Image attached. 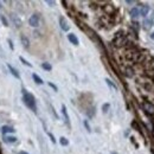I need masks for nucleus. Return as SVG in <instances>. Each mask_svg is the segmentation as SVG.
<instances>
[{"label":"nucleus","instance_id":"f257e3e1","mask_svg":"<svg viewBox=\"0 0 154 154\" xmlns=\"http://www.w3.org/2000/svg\"><path fill=\"white\" fill-rule=\"evenodd\" d=\"M23 101L24 103L27 106V108H30L32 112H37V106H36V100L32 94L27 93L25 89H23Z\"/></svg>","mask_w":154,"mask_h":154},{"label":"nucleus","instance_id":"ddd939ff","mask_svg":"<svg viewBox=\"0 0 154 154\" xmlns=\"http://www.w3.org/2000/svg\"><path fill=\"white\" fill-rule=\"evenodd\" d=\"M11 18H12L13 23L16 24V26H17V27H19L20 25H21V21H20V20L18 19V17H17L16 14H12V16H11Z\"/></svg>","mask_w":154,"mask_h":154},{"label":"nucleus","instance_id":"20e7f679","mask_svg":"<svg viewBox=\"0 0 154 154\" xmlns=\"http://www.w3.org/2000/svg\"><path fill=\"white\" fill-rule=\"evenodd\" d=\"M139 12H140V16L141 17H146L148 14V12H149V7L147 5H141L139 7Z\"/></svg>","mask_w":154,"mask_h":154},{"label":"nucleus","instance_id":"b1692460","mask_svg":"<svg viewBox=\"0 0 154 154\" xmlns=\"http://www.w3.org/2000/svg\"><path fill=\"white\" fill-rule=\"evenodd\" d=\"M84 125H85V127H87L88 132H90V127H89V125H88V122H87V121H84Z\"/></svg>","mask_w":154,"mask_h":154},{"label":"nucleus","instance_id":"f03ea898","mask_svg":"<svg viewBox=\"0 0 154 154\" xmlns=\"http://www.w3.org/2000/svg\"><path fill=\"white\" fill-rule=\"evenodd\" d=\"M29 24L32 27H38L39 26V16L38 14H32L29 19Z\"/></svg>","mask_w":154,"mask_h":154},{"label":"nucleus","instance_id":"39448f33","mask_svg":"<svg viewBox=\"0 0 154 154\" xmlns=\"http://www.w3.org/2000/svg\"><path fill=\"white\" fill-rule=\"evenodd\" d=\"M1 133L4 135L8 134V133H14V128L11 127V126H4V127L1 128Z\"/></svg>","mask_w":154,"mask_h":154},{"label":"nucleus","instance_id":"412c9836","mask_svg":"<svg viewBox=\"0 0 154 154\" xmlns=\"http://www.w3.org/2000/svg\"><path fill=\"white\" fill-rule=\"evenodd\" d=\"M0 19H1V23H2L5 26H8V23H7V19L5 18V16H0Z\"/></svg>","mask_w":154,"mask_h":154},{"label":"nucleus","instance_id":"9b49d317","mask_svg":"<svg viewBox=\"0 0 154 154\" xmlns=\"http://www.w3.org/2000/svg\"><path fill=\"white\" fill-rule=\"evenodd\" d=\"M62 113H63V115H64V119H65L66 125L69 126V115H68V112H66V107H65L64 104L62 106Z\"/></svg>","mask_w":154,"mask_h":154},{"label":"nucleus","instance_id":"4be33fe9","mask_svg":"<svg viewBox=\"0 0 154 154\" xmlns=\"http://www.w3.org/2000/svg\"><path fill=\"white\" fill-rule=\"evenodd\" d=\"M106 82H107V84H108V85H110L112 88H114V89H116V85L114 84V83H113V82H112V81H109V79L107 78V79H106Z\"/></svg>","mask_w":154,"mask_h":154},{"label":"nucleus","instance_id":"9d476101","mask_svg":"<svg viewBox=\"0 0 154 154\" xmlns=\"http://www.w3.org/2000/svg\"><path fill=\"white\" fill-rule=\"evenodd\" d=\"M20 39H21V44H23V46H25L26 49H29V46H30L29 38H27L26 36H21V37H20Z\"/></svg>","mask_w":154,"mask_h":154},{"label":"nucleus","instance_id":"c85d7f7f","mask_svg":"<svg viewBox=\"0 0 154 154\" xmlns=\"http://www.w3.org/2000/svg\"><path fill=\"white\" fill-rule=\"evenodd\" d=\"M151 38H152V39H153V40H154V32H153V33H152V35H151Z\"/></svg>","mask_w":154,"mask_h":154},{"label":"nucleus","instance_id":"4468645a","mask_svg":"<svg viewBox=\"0 0 154 154\" xmlns=\"http://www.w3.org/2000/svg\"><path fill=\"white\" fill-rule=\"evenodd\" d=\"M32 78H33V81H35L37 84H43V83H44V82H43V79H42L37 74H33V75H32Z\"/></svg>","mask_w":154,"mask_h":154},{"label":"nucleus","instance_id":"7ed1b4c3","mask_svg":"<svg viewBox=\"0 0 154 154\" xmlns=\"http://www.w3.org/2000/svg\"><path fill=\"white\" fill-rule=\"evenodd\" d=\"M59 24H60V29H62L63 31H69L70 26H69L68 21L65 20V18H64V17H60V18H59Z\"/></svg>","mask_w":154,"mask_h":154},{"label":"nucleus","instance_id":"f8f14e48","mask_svg":"<svg viewBox=\"0 0 154 154\" xmlns=\"http://www.w3.org/2000/svg\"><path fill=\"white\" fill-rule=\"evenodd\" d=\"M143 25H145V27H146V29H149V27L154 26L152 18H147V19H145V21H143Z\"/></svg>","mask_w":154,"mask_h":154},{"label":"nucleus","instance_id":"393cba45","mask_svg":"<svg viewBox=\"0 0 154 154\" xmlns=\"http://www.w3.org/2000/svg\"><path fill=\"white\" fill-rule=\"evenodd\" d=\"M8 44H10V48H11V50H13V45H12V40H11V39H8Z\"/></svg>","mask_w":154,"mask_h":154},{"label":"nucleus","instance_id":"6e6552de","mask_svg":"<svg viewBox=\"0 0 154 154\" xmlns=\"http://www.w3.org/2000/svg\"><path fill=\"white\" fill-rule=\"evenodd\" d=\"M68 39H69V40L71 42V44H74V45H78V44H79V40H78V38H77L74 33L68 35Z\"/></svg>","mask_w":154,"mask_h":154},{"label":"nucleus","instance_id":"2eb2a0df","mask_svg":"<svg viewBox=\"0 0 154 154\" xmlns=\"http://www.w3.org/2000/svg\"><path fill=\"white\" fill-rule=\"evenodd\" d=\"M104 11H106L107 13L112 14V13L114 12V8H113V6H112V5H107V6H104Z\"/></svg>","mask_w":154,"mask_h":154},{"label":"nucleus","instance_id":"0eeeda50","mask_svg":"<svg viewBox=\"0 0 154 154\" xmlns=\"http://www.w3.org/2000/svg\"><path fill=\"white\" fill-rule=\"evenodd\" d=\"M7 68H8V70H10V72L13 75V76L16 77V78H18L19 79L20 78V75H19V72L17 71V69H14L12 65H10V64H7Z\"/></svg>","mask_w":154,"mask_h":154},{"label":"nucleus","instance_id":"bb28decb","mask_svg":"<svg viewBox=\"0 0 154 154\" xmlns=\"http://www.w3.org/2000/svg\"><path fill=\"white\" fill-rule=\"evenodd\" d=\"M46 2H48V4H49V5H54V4H55V2H54V1H49V0H48V1H46Z\"/></svg>","mask_w":154,"mask_h":154},{"label":"nucleus","instance_id":"cd10ccee","mask_svg":"<svg viewBox=\"0 0 154 154\" xmlns=\"http://www.w3.org/2000/svg\"><path fill=\"white\" fill-rule=\"evenodd\" d=\"M18 154H29L27 152H24V151H21V152H19Z\"/></svg>","mask_w":154,"mask_h":154},{"label":"nucleus","instance_id":"5701e85b","mask_svg":"<svg viewBox=\"0 0 154 154\" xmlns=\"http://www.w3.org/2000/svg\"><path fill=\"white\" fill-rule=\"evenodd\" d=\"M49 85H50V87H51L52 89H55V91H57V87H56V85H55L54 83H51V82H50V83H49Z\"/></svg>","mask_w":154,"mask_h":154},{"label":"nucleus","instance_id":"dca6fc26","mask_svg":"<svg viewBox=\"0 0 154 154\" xmlns=\"http://www.w3.org/2000/svg\"><path fill=\"white\" fill-rule=\"evenodd\" d=\"M145 108H146L148 112H151V113H154V106H153V104H149V103H145Z\"/></svg>","mask_w":154,"mask_h":154},{"label":"nucleus","instance_id":"423d86ee","mask_svg":"<svg viewBox=\"0 0 154 154\" xmlns=\"http://www.w3.org/2000/svg\"><path fill=\"white\" fill-rule=\"evenodd\" d=\"M4 141L6 143H14V142H17V137L16 136H11V135H5L4 136Z\"/></svg>","mask_w":154,"mask_h":154},{"label":"nucleus","instance_id":"aec40b11","mask_svg":"<svg viewBox=\"0 0 154 154\" xmlns=\"http://www.w3.org/2000/svg\"><path fill=\"white\" fill-rule=\"evenodd\" d=\"M109 108H110V106H109V103H104V104L102 106V110H103V113H107Z\"/></svg>","mask_w":154,"mask_h":154},{"label":"nucleus","instance_id":"6ab92c4d","mask_svg":"<svg viewBox=\"0 0 154 154\" xmlns=\"http://www.w3.org/2000/svg\"><path fill=\"white\" fill-rule=\"evenodd\" d=\"M19 59H20V62H21L23 64H25L26 66H29V68H31V66H32V64H31V63H29L26 59H24L23 57H19Z\"/></svg>","mask_w":154,"mask_h":154},{"label":"nucleus","instance_id":"f3484780","mask_svg":"<svg viewBox=\"0 0 154 154\" xmlns=\"http://www.w3.org/2000/svg\"><path fill=\"white\" fill-rule=\"evenodd\" d=\"M42 68H43L44 70H48V71H50V70L52 69V66H51L49 63H43V64H42Z\"/></svg>","mask_w":154,"mask_h":154},{"label":"nucleus","instance_id":"2f4dec72","mask_svg":"<svg viewBox=\"0 0 154 154\" xmlns=\"http://www.w3.org/2000/svg\"><path fill=\"white\" fill-rule=\"evenodd\" d=\"M152 153H153V154H154V151H152Z\"/></svg>","mask_w":154,"mask_h":154},{"label":"nucleus","instance_id":"c756f323","mask_svg":"<svg viewBox=\"0 0 154 154\" xmlns=\"http://www.w3.org/2000/svg\"><path fill=\"white\" fill-rule=\"evenodd\" d=\"M152 20H153V25H154V12H153V16H152Z\"/></svg>","mask_w":154,"mask_h":154},{"label":"nucleus","instance_id":"a878e982","mask_svg":"<svg viewBox=\"0 0 154 154\" xmlns=\"http://www.w3.org/2000/svg\"><path fill=\"white\" fill-rule=\"evenodd\" d=\"M49 136L51 137V140H52V142H56V140H55V137H54V135H52V134H49Z\"/></svg>","mask_w":154,"mask_h":154},{"label":"nucleus","instance_id":"7c9ffc66","mask_svg":"<svg viewBox=\"0 0 154 154\" xmlns=\"http://www.w3.org/2000/svg\"><path fill=\"white\" fill-rule=\"evenodd\" d=\"M112 154H117V153H116V152H113V153H112Z\"/></svg>","mask_w":154,"mask_h":154},{"label":"nucleus","instance_id":"a211bd4d","mask_svg":"<svg viewBox=\"0 0 154 154\" xmlns=\"http://www.w3.org/2000/svg\"><path fill=\"white\" fill-rule=\"evenodd\" d=\"M59 142H60V145H62V146H68V145H69V141H68V139H66V137H60Z\"/></svg>","mask_w":154,"mask_h":154},{"label":"nucleus","instance_id":"1a4fd4ad","mask_svg":"<svg viewBox=\"0 0 154 154\" xmlns=\"http://www.w3.org/2000/svg\"><path fill=\"white\" fill-rule=\"evenodd\" d=\"M131 17L132 18H134V19H136L137 17H140V12H139V7H133L132 10H131Z\"/></svg>","mask_w":154,"mask_h":154}]
</instances>
